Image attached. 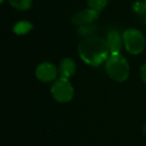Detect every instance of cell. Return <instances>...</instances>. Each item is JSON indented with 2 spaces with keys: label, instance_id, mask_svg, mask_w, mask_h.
I'll list each match as a JSON object with an SVG mask.
<instances>
[{
  "label": "cell",
  "instance_id": "cell-18",
  "mask_svg": "<svg viewBox=\"0 0 146 146\" xmlns=\"http://www.w3.org/2000/svg\"><path fill=\"white\" fill-rule=\"evenodd\" d=\"M145 23H146V18H145Z\"/></svg>",
  "mask_w": 146,
  "mask_h": 146
},
{
  "label": "cell",
  "instance_id": "cell-12",
  "mask_svg": "<svg viewBox=\"0 0 146 146\" xmlns=\"http://www.w3.org/2000/svg\"><path fill=\"white\" fill-rule=\"evenodd\" d=\"M95 30H96L95 26H93L92 24H86V25H81V26H79L78 33H79V35H81V36L89 37V36H92V34H93Z\"/></svg>",
  "mask_w": 146,
  "mask_h": 146
},
{
  "label": "cell",
  "instance_id": "cell-2",
  "mask_svg": "<svg viewBox=\"0 0 146 146\" xmlns=\"http://www.w3.org/2000/svg\"><path fill=\"white\" fill-rule=\"evenodd\" d=\"M105 68L109 77L118 82L126 80L129 75V64L120 54H110L106 60Z\"/></svg>",
  "mask_w": 146,
  "mask_h": 146
},
{
  "label": "cell",
  "instance_id": "cell-4",
  "mask_svg": "<svg viewBox=\"0 0 146 146\" xmlns=\"http://www.w3.org/2000/svg\"><path fill=\"white\" fill-rule=\"evenodd\" d=\"M52 97L58 102H68L74 95V89L66 78L60 77L53 83L51 87Z\"/></svg>",
  "mask_w": 146,
  "mask_h": 146
},
{
  "label": "cell",
  "instance_id": "cell-14",
  "mask_svg": "<svg viewBox=\"0 0 146 146\" xmlns=\"http://www.w3.org/2000/svg\"><path fill=\"white\" fill-rule=\"evenodd\" d=\"M140 74H141L142 80L146 83V63L141 66V69H140Z\"/></svg>",
  "mask_w": 146,
  "mask_h": 146
},
{
  "label": "cell",
  "instance_id": "cell-1",
  "mask_svg": "<svg viewBox=\"0 0 146 146\" xmlns=\"http://www.w3.org/2000/svg\"><path fill=\"white\" fill-rule=\"evenodd\" d=\"M78 52L85 63L98 66L109 57V48L106 40L98 36H89L79 43Z\"/></svg>",
  "mask_w": 146,
  "mask_h": 146
},
{
  "label": "cell",
  "instance_id": "cell-13",
  "mask_svg": "<svg viewBox=\"0 0 146 146\" xmlns=\"http://www.w3.org/2000/svg\"><path fill=\"white\" fill-rule=\"evenodd\" d=\"M133 9H134L135 12L139 13V14H143V13L146 11V5H145V3L137 1V2L134 3Z\"/></svg>",
  "mask_w": 146,
  "mask_h": 146
},
{
  "label": "cell",
  "instance_id": "cell-7",
  "mask_svg": "<svg viewBox=\"0 0 146 146\" xmlns=\"http://www.w3.org/2000/svg\"><path fill=\"white\" fill-rule=\"evenodd\" d=\"M122 40H123V37L120 36L118 31L112 30L108 33L107 38H106V42H107L110 54H120V50H121V46H122Z\"/></svg>",
  "mask_w": 146,
  "mask_h": 146
},
{
  "label": "cell",
  "instance_id": "cell-3",
  "mask_svg": "<svg viewBox=\"0 0 146 146\" xmlns=\"http://www.w3.org/2000/svg\"><path fill=\"white\" fill-rule=\"evenodd\" d=\"M126 50L131 54H139L144 50L145 38L137 29H128L122 35Z\"/></svg>",
  "mask_w": 146,
  "mask_h": 146
},
{
  "label": "cell",
  "instance_id": "cell-6",
  "mask_svg": "<svg viewBox=\"0 0 146 146\" xmlns=\"http://www.w3.org/2000/svg\"><path fill=\"white\" fill-rule=\"evenodd\" d=\"M98 16H99V11H96L91 8L84 9V10L77 12L72 17V22L78 26L91 24L94 20L98 18Z\"/></svg>",
  "mask_w": 146,
  "mask_h": 146
},
{
  "label": "cell",
  "instance_id": "cell-16",
  "mask_svg": "<svg viewBox=\"0 0 146 146\" xmlns=\"http://www.w3.org/2000/svg\"><path fill=\"white\" fill-rule=\"evenodd\" d=\"M3 1H4V0H1V2H3Z\"/></svg>",
  "mask_w": 146,
  "mask_h": 146
},
{
  "label": "cell",
  "instance_id": "cell-15",
  "mask_svg": "<svg viewBox=\"0 0 146 146\" xmlns=\"http://www.w3.org/2000/svg\"><path fill=\"white\" fill-rule=\"evenodd\" d=\"M143 134L146 136V124L144 125V127H143Z\"/></svg>",
  "mask_w": 146,
  "mask_h": 146
},
{
  "label": "cell",
  "instance_id": "cell-17",
  "mask_svg": "<svg viewBox=\"0 0 146 146\" xmlns=\"http://www.w3.org/2000/svg\"><path fill=\"white\" fill-rule=\"evenodd\" d=\"M144 3H145V5H146V0H145V2H144Z\"/></svg>",
  "mask_w": 146,
  "mask_h": 146
},
{
  "label": "cell",
  "instance_id": "cell-9",
  "mask_svg": "<svg viewBox=\"0 0 146 146\" xmlns=\"http://www.w3.org/2000/svg\"><path fill=\"white\" fill-rule=\"evenodd\" d=\"M32 29V24L29 23L28 21H20V22L16 23L13 28L14 32L18 35H22V34H26L27 32Z\"/></svg>",
  "mask_w": 146,
  "mask_h": 146
},
{
  "label": "cell",
  "instance_id": "cell-5",
  "mask_svg": "<svg viewBox=\"0 0 146 146\" xmlns=\"http://www.w3.org/2000/svg\"><path fill=\"white\" fill-rule=\"evenodd\" d=\"M57 73H58V70L56 69V67L48 62L39 64L36 68V71H35L36 77L43 82L53 81L56 78Z\"/></svg>",
  "mask_w": 146,
  "mask_h": 146
},
{
  "label": "cell",
  "instance_id": "cell-11",
  "mask_svg": "<svg viewBox=\"0 0 146 146\" xmlns=\"http://www.w3.org/2000/svg\"><path fill=\"white\" fill-rule=\"evenodd\" d=\"M88 5L91 9L96 11H101L107 5L108 0H87Z\"/></svg>",
  "mask_w": 146,
  "mask_h": 146
},
{
  "label": "cell",
  "instance_id": "cell-10",
  "mask_svg": "<svg viewBox=\"0 0 146 146\" xmlns=\"http://www.w3.org/2000/svg\"><path fill=\"white\" fill-rule=\"evenodd\" d=\"M14 8L19 10H27L32 5V0H8Z\"/></svg>",
  "mask_w": 146,
  "mask_h": 146
},
{
  "label": "cell",
  "instance_id": "cell-8",
  "mask_svg": "<svg viewBox=\"0 0 146 146\" xmlns=\"http://www.w3.org/2000/svg\"><path fill=\"white\" fill-rule=\"evenodd\" d=\"M76 70V65L75 62L70 58H65L59 64L58 72L62 78H66L68 79L72 75H74Z\"/></svg>",
  "mask_w": 146,
  "mask_h": 146
}]
</instances>
